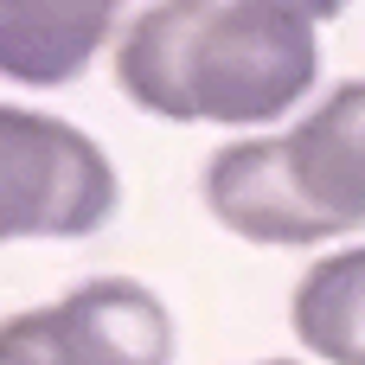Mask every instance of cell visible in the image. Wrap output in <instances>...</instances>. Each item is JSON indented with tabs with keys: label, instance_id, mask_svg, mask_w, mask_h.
Here are the masks:
<instances>
[{
	"label": "cell",
	"instance_id": "6da1fadb",
	"mask_svg": "<svg viewBox=\"0 0 365 365\" xmlns=\"http://www.w3.org/2000/svg\"><path fill=\"white\" fill-rule=\"evenodd\" d=\"M314 19L289 0H167L122 32L115 83L167 122H276L321 71Z\"/></svg>",
	"mask_w": 365,
	"mask_h": 365
},
{
	"label": "cell",
	"instance_id": "7a4b0ae2",
	"mask_svg": "<svg viewBox=\"0 0 365 365\" xmlns=\"http://www.w3.org/2000/svg\"><path fill=\"white\" fill-rule=\"evenodd\" d=\"M115 212L109 154L38 109L0 103V244L6 237H90Z\"/></svg>",
	"mask_w": 365,
	"mask_h": 365
},
{
	"label": "cell",
	"instance_id": "3957f363",
	"mask_svg": "<svg viewBox=\"0 0 365 365\" xmlns=\"http://www.w3.org/2000/svg\"><path fill=\"white\" fill-rule=\"evenodd\" d=\"M205 205L225 231H237L250 244H327L334 237L295 180L289 135L218 148L205 167Z\"/></svg>",
	"mask_w": 365,
	"mask_h": 365
},
{
	"label": "cell",
	"instance_id": "277c9868",
	"mask_svg": "<svg viewBox=\"0 0 365 365\" xmlns=\"http://www.w3.org/2000/svg\"><path fill=\"white\" fill-rule=\"evenodd\" d=\"M45 334L58 365H167L173 321L148 282L96 276L45 308Z\"/></svg>",
	"mask_w": 365,
	"mask_h": 365
},
{
	"label": "cell",
	"instance_id": "5b68a950",
	"mask_svg": "<svg viewBox=\"0 0 365 365\" xmlns=\"http://www.w3.org/2000/svg\"><path fill=\"white\" fill-rule=\"evenodd\" d=\"M295 180L308 205L327 218V231L365 225V83H340L295 135H289Z\"/></svg>",
	"mask_w": 365,
	"mask_h": 365
},
{
	"label": "cell",
	"instance_id": "8992f818",
	"mask_svg": "<svg viewBox=\"0 0 365 365\" xmlns=\"http://www.w3.org/2000/svg\"><path fill=\"white\" fill-rule=\"evenodd\" d=\"M109 32V0H0V71L19 83H71Z\"/></svg>",
	"mask_w": 365,
	"mask_h": 365
},
{
	"label": "cell",
	"instance_id": "52a82bcc",
	"mask_svg": "<svg viewBox=\"0 0 365 365\" xmlns=\"http://www.w3.org/2000/svg\"><path fill=\"white\" fill-rule=\"evenodd\" d=\"M295 340L327 365H365V244L359 250H340V257H321L295 302Z\"/></svg>",
	"mask_w": 365,
	"mask_h": 365
},
{
	"label": "cell",
	"instance_id": "ba28073f",
	"mask_svg": "<svg viewBox=\"0 0 365 365\" xmlns=\"http://www.w3.org/2000/svg\"><path fill=\"white\" fill-rule=\"evenodd\" d=\"M0 365H58L51 334H45V308H38V314L0 321Z\"/></svg>",
	"mask_w": 365,
	"mask_h": 365
},
{
	"label": "cell",
	"instance_id": "9c48e42d",
	"mask_svg": "<svg viewBox=\"0 0 365 365\" xmlns=\"http://www.w3.org/2000/svg\"><path fill=\"white\" fill-rule=\"evenodd\" d=\"M263 365H295V359H263Z\"/></svg>",
	"mask_w": 365,
	"mask_h": 365
}]
</instances>
